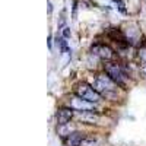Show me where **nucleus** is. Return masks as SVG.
<instances>
[{"label":"nucleus","mask_w":146,"mask_h":146,"mask_svg":"<svg viewBox=\"0 0 146 146\" xmlns=\"http://www.w3.org/2000/svg\"><path fill=\"white\" fill-rule=\"evenodd\" d=\"M70 35H72L70 28H69V27H63V38L67 40V38H70Z\"/></svg>","instance_id":"9"},{"label":"nucleus","mask_w":146,"mask_h":146,"mask_svg":"<svg viewBox=\"0 0 146 146\" xmlns=\"http://www.w3.org/2000/svg\"><path fill=\"white\" fill-rule=\"evenodd\" d=\"M142 73L146 76V58H143V64H142Z\"/></svg>","instance_id":"10"},{"label":"nucleus","mask_w":146,"mask_h":146,"mask_svg":"<svg viewBox=\"0 0 146 146\" xmlns=\"http://www.w3.org/2000/svg\"><path fill=\"white\" fill-rule=\"evenodd\" d=\"M75 92H76L78 96H80V98H83V100H88L91 102H98L101 100V96H102L94 86H91V85L85 83V82H82V83L78 85Z\"/></svg>","instance_id":"1"},{"label":"nucleus","mask_w":146,"mask_h":146,"mask_svg":"<svg viewBox=\"0 0 146 146\" xmlns=\"http://www.w3.org/2000/svg\"><path fill=\"white\" fill-rule=\"evenodd\" d=\"M92 53L96 54L98 57H101L102 60H111L114 57L113 50L108 45H94L92 47Z\"/></svg>","instance_id":"6"},{"label":"nucleus","mask_w":146,"mask_h":146,"mask_svg":"<svg viewBox=\"0 0 146 146\" xmlns=\"http://www.w3.org/2000/svg\"><path fill=\"white\" fill-rule=\"evenodd\" d=\"M73 115H75L73 108H60L57 111V123H58V126H66L73 118Z\"/></svg>","instance_id":"5"},{"label":"nucleus","mask_w":146,"mask_h":146,"mask_svg":"<svg viewBox=\"0 0 146 146\" xmlns=\"http://www.w3.org/2000/svg\"><path fill=\"white\" fill-rule=\"evenodd\" d=\"M105 72H107V75L111 78L117 85L124 86V73L121 72V69H120L118 64H115V63H107L105 64Z\"/></svg>","instance_id":"3"},{"label":"nucleus","mask_w":146,"mask_h":146,"mask_svg":"<svg viewBox=\"0 0 146 146\" xmlns=\"http://www.w3.org/2000/svg\"><path fill=\"white\" fill-rule=\"evenodd\" d=\"M92 86L98 91L101 95H111L115 91V82L110 78L108 75H100L98 78L95 79Z\"/></svg>","instance_id":"2"},{"label":"nucleus","mask_w":146,"mask_h":146,"mask_svg":"<svg viewBox=\"0 0 146 146\" xmlns=\"http://www.w3.org/2000/svg\"><path fill=\"white\" fill-rule=\"evenodd\" d=\"M82 140H83V136H82V133H79V131L69 133L67 137L64 139L66 146H80V142Z\"/></svg>","instance_id":"7"},{"label":"nucleus","mask_w":146,"mask_h":146,"mask_svg":"<svg viewBox=\"0 0 146 146\" xmlns=\"http://www.w3.org/2000/svg\"><path fill=\"white\" fill-rule=\"evenodd\" d=\"M51 40H53V36L50 35V36H48V47H50V48H51Z\"/></svg>","instance_id":"11"},{"label":"nucleus","mask_w":146,"mask_h":146,"mask_svg":"<svg viewBox=\"0 0 146 146\" xmlns=\"http://www.w3.org/2000/svg\"><path fill=\"white\" fill-rule=\"evenodd\" d=\"M80 146H95V140H94V139L83 137V140L80 142Z\"/></svg>","instance_id":"8"},{"label":"nucleus","mask_w":146,"mask_h":146,"mask_svg":"<svg viewBox=\"0 0 146 146\" xmlns=\"http://www.w3.org/2000/svg\"><path fill=\"white\" fill-rule=\"evenodd\" d=\"M95 102H91L88 100H83L80 96H75V98L70 100V107L76 111H95V107H94Z\"/></svg>","instance_id":"4"}]
</instances>
